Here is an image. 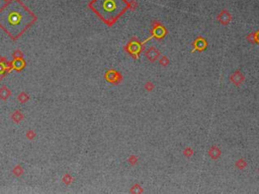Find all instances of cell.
<instances>
[{
    "label": "cell",
    "instance_id": "6da1fadb",
    "mask_svg": "<svg viewBox=\"0 0 259 194\" xmlns=\"http://www.w3.org/2000/svg\"><path fill=\"white\" fill-rule=\"evenodd\" d=\"M35 20V14L19 0H8L0 9V27L12 39L19 38Z\"/></svg>",
    "mask_w": 259,
    "mask_h": 194
},
{
    "label": "cell",
    "instance_id": "7a4b0ae2",
    "mask_svg": "<svg viewBox=\"0 0 259 194\" xmlns=\"http://www.w3.org/2000/svg\"><path fill=\"white\" fill-rule=\"evenodd\" d=\"M89 7L105 23L111 25L129 8L127 0H92Z\"/></svg>",
    "mask_w": 259,
    "mask_h": 194
}]
</instances>
